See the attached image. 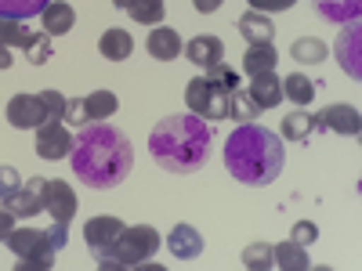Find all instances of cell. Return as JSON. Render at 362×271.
<instances>
[{
    "label": "cell",
    "instance_id": "6da1fadb",
    "mask_svg": "<svg viewBox=\"0 0 362 271\" xmlns=\"http://www.w3.org/2000/svg\"><path fill=\"white\" fill-rule=\"evenodd\" d=\"M73 174L87 188H116L134 167V148L119 127L102 124H83V131L73 138Z\"/></svg>",
    "mask_w": 362,
    "mask_h": 271
},
{
    "label": "cell",
    "instance_id": "7a4b0ae2",
    "mask_svg": "<svg viewBox=\"0 0 362 271\" xmlns=\"http://www.w3.org/2000/svg\"><path fill=\"white\" fill-rule=\"evenodd\" d=\"M283 159L286 152L279 134H272L268 127L257 124H243L225 141V167L239 185H250V188L272 185L283 174Z\"/></svg>",
    "mask_w": 362,
    "mask_h": 271
},
{
    "label": "cell",
    "instance_id": "3957f363",
    "mask_svg": "<svg viewBox=\"0 0 362 271\" xmlns=\"http://www.w3.org/2000/svg\"><path fill=\"white\" fill-rule=\"evenodd\" d=\"M148 156L167 174H196L210 159V127L199 116H163L148 134Z\"/></svg>",
    "mask_w": 362,
    "mask_h": 271
},
{
    "label": "cell",
    "instance_id": "277c9868",
    "mask_svg": "<svg viewBox=\"0 0 362 271\" xmlns=\"http://www.w3.org/2000/svg\"><path fill=\"white\" fill-rule=\"evenodd\" d=\"M156 250H160V231L153 224H134V228L119 231V239L112 246L98 250L95 260L105 271H112V267H141L145 260L156 257Z\"/></svg>",
    "mask_w": 362,
    "mask_h": 271
},
{
    "label": "cell",
    "instance_id": "5b68a950",
    "mask_svg": "<svg viewBox=\"0 0 362 271\" xmlns=\"http://www.w3.org/2000/svg\"><path fill=\"white\" fill-rule=\"evenodd\" d=\"M66 95L58 90H37V95H15L8 102V124L15 131H37L47 119H66Z\"/></svg>",
    "mask_w": 362,
    "mask_h": 271
},
{
    "label": "cell",
    "instance_id": "8992f818",
    "mask_svg": "<svg viewBox=\"0 0 362 271\" xmlns=\"http://www.w3.org/2000/svg\"><path fill=\"white\" fill-rule=\"evenodd\" d=\"M11 246V253L18 257V267H37V271H47L54 264V243L44 228H11V235L4 239Z\"/></svg>",
    "mask_w": 362,
    "mask_h": 271
},
{
    "label": "cell",
    "instance_id": "52a82bcc",
    "mask_svg": "<svg viewBox=\"0 0 362 271\" xmlns=\"http://www.w3.org/2000/svg\"><path fill=\"white\" fill-rule=\"evenodd\" d=\"M0 44L4 47H18L33 66H44L51 58V37L44 33H33V29H25L22 22H11V18H0Z\"/></svg>",
    "mask_w": 362,
    "mask_h": 271
},
{
    "label": "cell",
    "instance_id": "ba28073f",
    "mask_svg": "<svg viewBox=\"0 0 362 271\" xmlns=\"http://www.w3.org/2000/svg\"><path fill=\"white\" fill-rule=\"evenodd\" d=\"M185 105H189V112L199 116V119H228V95H225V90H218L206 76L189 80V87H185Z\"/></svg>",
    "mask_w": 362,
    "mask_h": 271
},
{
    "label": "cell",
    "instance_id": "9c48e42d",
    "mask_svg": "<svg viewBox=\"0 0 362 271\" xmlns=\"http://www.w3.org/2000/svg\"><path fill=\"white\" fill-rule=\"evenodd\" d=\"M73 152V134L66 131L62 119H47L37 127V156L40 159H66Z\"/></svg>",
    "mask_w": 362,
    "mask_h": 271
},
{
    "label": "cell",
    "instance_id": "30bf717a",
    "mask_svg": "<svg viewBox=\"0 0 362 271\" xmlns=\"http://www.w3.org/2000/svg\"><path fill=\"white\" fill-rule=\"evenodd\" d=\"M44 203H47V181L44 177L22 181V188L4 199V206L11 210L15 217H37V214H44Z\"/></svg>",
    "mask_w": 362,
    "mask_h": 271
},
{
    "label": "cell",
    "instance_id": "8fae6325",
    "mask_svg": "<svg viewBox=\"0 0 362 271\" xmlns=\"http://www.w3.org/2000/svg\"><path fill=\"white\" fill-rule=\"evenodd\" d=\"M315 131H334L341 138H358L362 116L351 105H326L322 112H315Z\"/></svg>",
    "mask_w": 362,
    "mask_h": 271
},
{
    "label": "cell",
    "instance_id": "7c38bea8",
    "mask_svg": "<svg viewBox=\"0 0 362 271\" xmlns=\"http://www.w3.org/2000/svg\"><path fill=\"white\" fill-rule=\"evenodd\" d=\"M76 192H73V185H66V181H47V203H44V210L58 221V224H69L73 217H76Z\"/></svg>",
    "mask_w": 362,
    "mask_h": 271
},
{
    "label": "cell",
    "instance_id": "4fadbf2b",
    "mask_svg": "<svg viewBox=\"0 0 362 271\" xmlns=\"http://www.w3.org/2000/svg\"><path fill=\"white\" fill-rule=\"evenodd\" d=\"M358 44H362V33H358V22H348V29L337 37V44H334V51H337V62H341V69L351 76V80H358L362 76V62H358Z\"/></svg>",
    "mask_w": 362,
    "mask_h": 271
},
{
    "label": "cell",
    "instance_id": "5bb4252c",
    "mask_svg": "<svg viewBox=\"0 0 362 271\" xmlns=\"http://www.w3.org/2000/svg\"><path fill=\"white\" fill-rule=\"evenodd\" d=\"M127 224L119 221V217H90L87 224H83V239H87V246L90 250H105V246H112L116 239H119V231H124Z\"/></svg>",
    "mask_w": 362,
    "mask_h": 271
},
{
    "label": "cell",
    "instance_id": "9a60e30c",
    "mask_svg": "<svg viewBox=\"0 0 362 271\" xmlns=\"http://www.w3.org/2000/svg\"><path fill=\"white\" fill-rule=\"evenodd\" d=\"M181 54H185L192 66L210 69V66H218L221 58H225V44H221L218 37H192L185 47H181Z\"/></svg>",
    "mask_w": 362,
    "mask_h": 271
},
{
    "label": "cell",
    "instance_id": "2e32d148",
    "mask_svg": "<svg viewBox=\"0 0 362 271\" xmlns=\"http://www.w3.org/2000/svg\"><path fill=\"white\" fill-rule=\"evenodd\" d=\"M247 95L254 98L257 109H276L283 102V80L276 73H257V76H250Z\"/></svg>",
    "mask_w": 362,
    "mask_h": 271
},
{
    "label": "cell",
    "instance_id": "e0dca14e",
    "mask_svg": "<svg viewBox=\"0 0 362 271\" xmlns=\"http://www.w3.org/2000/svg\"><path fill=\"white\" fill-rule=\"evenodd\" d=\"M167 246H170L174 260H196L203 253V235L192 224H174V231L167 235Z\"/></svg>",
    "mask_w": 362,
    "mask_h": 271
},
{
    "label": "cell",
    "instance_id": "ac0fdd59",
    "mask_svg": "<svg viewBox=\"0 0 362 271\" xmlns=\"http://www.w3.org/2000/svg\"><path fill=\"white\" fill-rule=\"evenodd\" d=\"M40 25L47 37H66L76 25V11L66 4V0H47V8L40 11Z\"/></svg>",
    "mask_w": 362,
    "mask_h": 271
},
{
    "label": "cell",
    "instance_id": "d6986e66",
    "mask_svg": "<svg viewBox=\"0 0 362 271\" xmlns=\"http://www.w3.org/2000/svg\"><path fill=\"white\" fill-rule=\"evenodd\" d=\"M312 8L319 18L334 22V25H348V22H358L362 15V0H312Z\"/></svg>",
    "mask_w": 362,
    "mask_h": 271
},
{
    "label": "cell",
    "instance_id": "ffe728a7",
    "mask_svg": "<svg viewBox=\"0 0 362 271\" xmlns=\"http://www.w3.org/2000/svg\"><path fill=\"white\" fill-rule=\"evenodd\" d=\"M98 54L109 58V62H124V58L134 54V37L127 33V29L112 25V29H105V33L98 37Z\"/></svg>",
    "mask_w": 362,
    "mask_h": 271
},
{
    "label": "cell",
    "instance_id": "44dd1931",
    "mask_svg": "<svg viewBox=\"0 0 362 271\" xmlns=\"http://www.w3.org/2000/svg\"><path fill=\"white\" fill-rule=\"evenodd\" d=\"M145 47H148V54L156 58V62H174V58L181 54V37H177V29H167V25H156L153 33H148V40H145Z\"/></svg>",
    "mask_w": 362,
    "mask_h": 271
},
{
    "label": "cell",
    "instance_id": "7402d4cb",
    "mask_svg": "<svg viewBox=\"0 0 362 271\" xmlns=\"http://www.w3.org/2000/svg\"><path fill=\"white\" fill-rule=\"evenodd\" d=\"M80 105H83V124H102V119L116 116L119 98L112 90H90L87 98H80Z\"/></svg>",
    "mask_w": 362,
    "mask_h": 271
},
{
    "label": "cell",
    "instance_id": "603a6c76",
    "mask_svg": "<svg viewBox=\"0 0 362 271\" xmlns=\"http://www.w3.org/2000/svg\"><path fill=\"white\" fill-rule=\"evenodd\" d=\"M239 33H243L247 44H272V37H276V25H272V18L264 11H247L239 15Z\"/></svg>",
    "mask_w": 362,
    "mask_h": 271
},
{
    "label": "cell",
    "instance_id": "cb8c5ba5",
    "mask_svg": "<svg viewBox=\"0 0 362 271\" xmlns=\"http://www.w3.org/2000/svg\"><path fill=\"white\" fill-rule=\"evenodd\" d=\"M279 66V51L272 44H250L247 54H243V69L247 76H257V73H276Z\"/></svg>",
    "mask_w": 362,
    "mask_h": 271
},
{
    "label": "cell",
    "instance_id": "d4e9b609",
    "mask_svg": "<svg viewBox=\"0 0 362 271\" xmlns=\"http://www.w3.org/2000/svg\"><path fill=\"white\" fill-rule=\"evenodd\" d=\"M272 260H276V267H283V271H308L312 267L305 246L293 243V239H286V243H279V246H272Z\"/></svg>",
    "mask_w": 362,
    "mask_h": 271
},
{
    "label": "cell",
    "instance_id": "484cf974",
    "mask_svg": "<svg viewBox=\"0 0 362 271\" xmlns=\"http://www.w3.org/2000/svg\"><path fill=\"white\" fill-rule=\"evenodd\" d=\"M283 98H290L293 105H312L315 102V80H308L305 73H290L283 76Z\"/></svg>",
    "mask_w": 362,
    "mask_h": 271
},
{
    "label": "cell",
    "instance_id": "4316f807",
    "mask_svg": "<svg viewBox=\"0 0 362 271\" xmlns=\"http://www.w3.org/2000/svg\"><path fill=\"white\" fill-rule=\"evenodd\" d=\"M315 131V112H305V109H297L290 116H283V138L300 145V141H308V134Z\"/></svg>",
    "mask_w": 362,
    "mask_h": 271
},
{
    "label": "cell",
    "instance_id": "83f0119b",
    "mask_svg": "<svg viewBox=\"0 0 362 271\" xmlns=\"http://www.w3.org/2000/svg\"><path fill=\"white\" fill-rule=\"evenodd\" d=\"M124 11H127L138 25H160L167 4H163V0H127V8H124Z\"/></svg>",
    "mask_w": 362,
    "mask_h": 271
},
{
    "label": "cell",
    "instance_id": "f1b7e54d",
    "mask_svg": "<svg viewBox=\"0 0 362 271\" xmlns=\"http://www.w3.org/2000/svg\"><path fill=\"white\" fill-rule=\"evenodd\" d=\"M44 8H47V0H0V18L25 22V18H37Z\"/></svg>",
    "mask_w": 362,
    "mask_h": 271
},
{
    "label": "cell",
    "instance_id": "f546056e",
    "mask_svg": "<svg viewBox=\"0 0 362 271\" xmlns=\"http://www.w3.org/2000/svg\"><path fill=\"white\" fill-rule=\"evenodd\" d=\"M290 58H297L300 66H319L322 58H326V44L319 37H300V40H293Z\"/></svg>",
    "mask_w": 362,
    "mask_h": 271
},
{
    "label": "cell",
    "instance_id": "4dcf8cb0",
    "mask_svg": "<svg viewBox=\"0 0 362 271\" xmlns=\"http://www.w3.org/2000/svg\"><path fill=\"white\" fill-rule=\"evenodd\" d=\"M228 116L232 119H243V124H254V119L261 116V109L254 105V98L247 95V87H235L228 95Z\"/></svg>",
    "mask_w": 362,
    "mask_h": 271
},
{
    "label": "cell",
    "instance_id": "1f68e13d",
    "mask_svg": "<svg viewBox=\"0 0 362 271\" xmlns=\"http://www.w3.org/2000/svg\"><path fill=\"white\" fill-rule=\"evenodd\" d=\"M203 76L214 83L218 90H225V95H232V90L239 87V73L232 69V66H225V62H218V66H210V69H203Z\"/></svg>",
    "mask_w": 362,
    "mask_h": 271
},
{
    "label": "cell",
    "instance_id": "d6a6232c",
    "mask_svg": "<svg viewBox=\"0 0 362 271\" xmlns=\"http://www.w3.org/2000/svg\"><path fill=\"white\" fill-rule=\"evenodd\" d=\"M243 264L250 271H264V267H276V260H272V246L268 243H250L243 250Z\"/></svg>",
    "mask_w": 362,
    "mask_h": 271
},
{
    "label": "cell",
    "instance_id": "836d02e7",
    "mask_svg": "<svg viewBox=\"0 0 362 271\" xmlns=\"http://www.w3.org/2000/svg\"><path fill=\"white\" fill-rule=\"evenodd\" d=\"M22 188V174L15 167H0V203H4L8 195H15Z\"/></svg>",
    "mask_w": 362,
    "mask_h": 271
},
{
    "label": "cell",
    "instance_id": "e575fe53",
    "mask_svg": "<svg viewBox=\"0 0 362 271\" xmlns=\"http://www.w3.org/2000/svg\"><path fill=\"white\" fill-rule=\"evenodd\" d=\"M290 239H293V243H300V246H312L315 239H319V228L312 221H297L293 231H290Z\"/></svg>",
    "mask_w": 362,
    "mask_h": 271
},
{
    "label": "cell",
    "instance_id": "d590c367",
    "mask_svg": "<svg viewBox=\"0 0 362 271\" xmlns=\"http://www.w3.org/2000/svg\"><path fill=\"white\" fill-rule=\"evenodd\" d=\"M250 11H264V15H276V11H290L297 0H247Z\"/></svg>",
    "mask_w": 362,
    "mask_h": 271
},
{
    "label": "cell",
    "instance_id": "8d00e7d4",
    "mask_svg": "<svg viewBox=\"0 0 362 271\" xmlns=\"http://www.w3.org/2000/svg\"><path fill=\"white\" fill-rule=\"evenodd\" d=\"M11 228H15V214H11L8 206H0V243L11 235Z\"/></svg>",
    "mask_w": 362,
    "mask_h": 271
},
{
    "label": "cell",
    "instance_id": "74e56055",
    "mask_svg": "<svg viewBox=\"0 0 362 271\" xmlns=\"http://www.w3.org/2000/svg\"><path fill=\"white\" fill-rule=\"evenodd\" d=\"M66 228H69V224H58V221H54V224L47 228V235H51L54 250H62V246H66V239H69V235H66Z\"/></svg>",
    "mask_w": 362,
    "mask_h": 271
},
{
    "label": "cell",
    "instance_id": "f35d334b",
    "mask_svg": "<svg viewBox=\"0 0 362 271\" xmlns=\"http://www.w3.org/2000/svg\"><path fill=\"white\" fill-rule=\"evenodd\" d=\"M221 4H225V0H192V8H196L199 15H214Z\"/></svg>",
    "mask_w": 362,
    "mask_h": 271
},
{
    "label": "cell",
    "instance_id": "ab89813d",
    "mask_svg": "<svg viewBox=\"0 0 362 271\" xmlns=\"http://www.w3.org/2000/svg\"><path fill=\"white\" fill-rule=\"evenodd\" d=\"M11 62H15V58H11V47L0 44V69H11Z\"/></svg>",
    "mask_w": 362,
    "mask_h": 271
}]
</instances>
